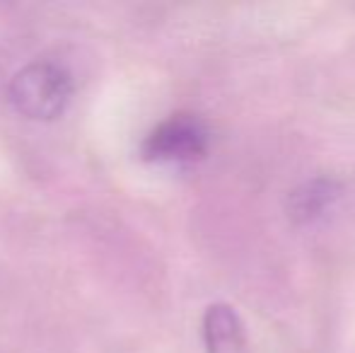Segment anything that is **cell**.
<instances>
[{
  "mask_svg": "<svg viewBox=\"0 0 355 353\" xmlns=\"http://www.w3.org/2000/svg\"><path fill=\"white\" fill-rule=\"evenodd\" d=\"M10 102L32 121H53L68 109L73 97V78L51 61H34L19 68L8 87Z\"/></svg>",
  "mask_w": 355,
  "mask_h": 353,
  "instance_id": "cell-1",
  "label": "cell"
},
{
  "mask_svg": "<svg viewBox=\"0 0 355 353\" xmlns=\"http://www.w3.org/2000/svg\"><path fill=\"white\" fill-rule=\"evenodd\" d=\"M206 353H247V332L227 302H213L201 325Z\"/></svg>",
  "mask_w": 355,
  "mask_h": 353,
  "instance_id": "cell-3",
  "label": "cell"
},
{
  "mask_svg": "<svg viewBox=\"0 0 355 353\" xmlns=\"http://www.w3.org/2000/svg\"><path fill=\"white\" fill-rule=\"evenodd\" d=\"M336 191L329 182H309L307 187H302V191L293 193V213L300 216L302 221L307 218H317L322 211H327L329 203L334 201Z\"/></svg>",
  "mask_w": 355,
  "mask_h": 353,
  "instance_id": "cell-4",
  "label": "cell"
},
{
  "mask_svg": "<svg viewBox=\"0 0 355 353\" xmlns=\"http://www.w3.org/2000/svg\"><path fill=\"white\" fill-rule=\"evenodd\" d=\"M208 126L193 114H172L145 136L141 155L148 162L191 165L208 153Z\"/></svg>",
  "mask_w": 355,
  "mask_h": 353,
  "instance_id": "cell-2",
  "label": "cell"
}]
</instances>
